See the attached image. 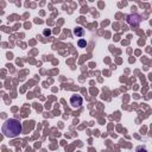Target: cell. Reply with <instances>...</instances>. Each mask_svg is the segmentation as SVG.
<instances>
[{"instance_id":"cell-1","label":"cell","mask_w":152,"mask_h":152,"mask_svg":"<svg viewBox=\"0 0 152 152\" xmlns=\"http://www.w3.org/2000/svg\"><path fill=\"white\" fill-rule=\"evenodd\" d=\"M2 133L7 138H17L21 133V124L17 119H8L2 125Z\"/></svg>"},{"instance_id":"cell-3","label":"cell","mask_w":152,"mask_h":152,"mask_svg":"<svg viewBox=\"0 0 152 152\" xmlns=\"http://www.w3.org/2000/svg\"><path fill=\"white\" fill-rule=\"evenodd\" d=\"M78 45H80V46H84V45H86V42H83V40H80Z\"/></svg>"},{"instance_id":"cell-2","label":"cell","mask_w":152,"mask_h":152,"mask_svg":"<svg viewBox=\"0 0 152 152\" xmlns=\"http://www.w3.org/2000/svg\"><path fill=\"white\" fill-rule=\"evenodd\" d=\"M70 104L72 106V107H80L81 104H82V97L80 96V95H74V96H71V99H70Z\"/></svg>"}]
</instances>
